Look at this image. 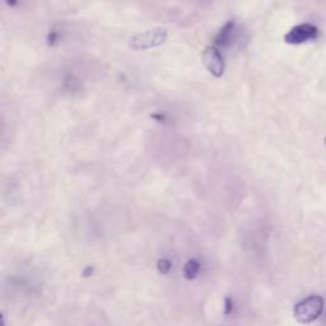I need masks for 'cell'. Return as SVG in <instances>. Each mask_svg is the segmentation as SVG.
Here are the masks:
<instances>
[{
	"instance_id": "cell-1",
	"label": "cell",
	"mask_w": 326,
	"mask_h": 326,
	"mask_svg": "<svg viewBox=\"0 0 326 326\" xmlns=\"http://www.w3.org/2000/svg\"><path fill=\"white\" fill-rule=\"evenodd\" d=\"M167 30L163 27H156L153 30H148L145 32L134 35L129 40V46L131 50L142 51L149 50V49L158 48L162 44H165L167 39Z\"/></svg>"
},
{
	"instance_id": "cell-2",
	"label": "cell",
	"mask_w": 326,
	"mask_h": 326,
	"mask_svg": "<svg viewBox=\"0 0 326 326\" xmlns=\"http://www.w3.org/2000/svg\"><path fill=\"white\" fill-rule=\"evenodd\" d=\"M323 299L320 295H309L303 301L298 302L294 306L293 313L295 320L302 323H308L315 321L322 313Z\"/></svg>"
},
{
	"instance_id": "cell-3",
	"label": "cell",
	"mask_w": 326,
	"mask_h": 326,
	"mask_svg": "<svg viewBox=\"0 0 326 326\" xmlns=\"http://www.w3.org/2000/svg\"><path fill=\"white\" fill-rule=\"evenodd\" d=\"M318 36V28L311 23L295 26L284 36V41L289 45H301Z\"/></svg>"
},
{
	"instance_id": "cell-4",
	"label": "cell",
	"mask_w": 326,
	"mask_h": 326,
	"mask_svg": "<svg viewBox=\"0 0 326 326\" xmlns=\"http://www.w3.org/2000/svg\"><path fill=\"white\" fill-rule=\"evenodd\" d=\"M203 63L212 76L219 77L224 73V59L217 46H208L203 53Z\"/></svg>"
},
{
	"instance_id": "cell-5",
	"label": "cell",
	"mask_w": 326,
	"mask_h": 326,
	"mask_svg": "<svg viewBox=\"0 0 326 326\" xmlns=\"http://www.w3.org/2000/svg\"><path fill=\"white\" fill-rule=\"evenodd\" d=\"M234 21H228L227 23H224V26L220 28V31L218 32V35L214 39L215 46H220V48H226L231 44L232 36H233L234 31Z\"/></svg>"
},
{
	"instance_id": "cell-6",
	"label": "cell",
	"mask_w": 326,
	"mask_h": 326,
	"mask_svg": "<svg viewBox=\"0 0 326 326\" xmlns=\"http://www.w3.org/2000/svg\"><path fill=\"white\" fill-rule=\"evenodd\" d=\"M199 270H200V264L194 259L189 260L184 266L185 278L189 279V280H192L194 278H196V275L199 274Z\"/></svg>"
},
{
	"instance_id": "cell-7",
	"label": "cell",
	"mask_w": 326,
	"mask_h": 326,
	"mask_svg": "<svg viewBox=\"0 0 326 326\" xmlns=\"http://www.w3.org/2000/svg\"><path fill=\"white\" fill-rule=\"evenodd\" d=\"M171 261L167 259H161L158 261V264H157V268H158V271L162 274H167L168 271L171 270Z\"/></svg>"
},
{
	"instance_id": "cell-8",
	"label": "cell",
	"mask_w": 326,
	"mask_h": 326,
	"mask_svg": "<svg viewBox=\"0 0 326 326\" xmlns=\"http://www.w3.org/2000/svg\"><path fill=\"white\" fill-rule=\"evenodd\" d=\"M59 39H60V35H59L58 31L53 30V31L49 32L48 35V45L49 46H55L58 44Z\"/></svg>"
},
{
	"instance_id": "cell-9",
	"label": "cell",
	"mask_w": 326,
	"mask_h": 326,
	"mask_svg": "<svg viewBox=\"0 0 326 326\" xmlns=\"http://www.w3.org/2000/svg\"><path fill=\"white\" fill-rule=\"evenodd\" d=\"M232 311V299L231 298H227L226 299V308H224V313L226 315H229Z\"/></svg>"
},
{
	"instance_id": "cell-10",
	"label": "cell",
	"mask_w": 326,
	"mask_h": 326,
	"mask_svg": "<svg viewBox=\"0 0 326 326\" xmlns=\"http://www.w3.org/2000/svg\"><path fill=\"white\" fill-rule=\"evenodd\" d=\"M4 2H6V4L8 7H12V8H13V7H16L18 4V2H20V0H4Z\"/></svg>"
}]
</instances>
